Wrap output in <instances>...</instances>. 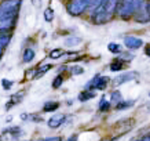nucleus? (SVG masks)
Returning <instances> with one entry per match:
<instances>
[{
  "mask_svg": "<svg viewBox=\"0 0 150 141\" xmlns=\"http://www.w3.org/2000/svg\"><path fill=\"white\" fill-rule=\"evenodd\" d=\"M1 55H3V50H0V58H1Z\"/></svg>",
  "mask_w": 150,
  "mask_h": 141,
  "instance_id": "31",
  "label": "nucleus"
},
{
  "mask_svg": "<svg viewBox=\"0 0 150 141\" xmlns=\"http://www.w3.org/2000/svg\"><path fill=\"white\" fill-rule=\"evenodd\" d=\"M1 84H3V89H4V90H10V89L13 87L14 82L13 80H8V79H3V80H1Z\"/></svg>",
  "mask_w": 150,
  "mask_h": 141,
  "instance_id": "24",
  "label": "nucleus"
},
{
  "mask_svg": "<svg viewBox=\"0 0 150 141\" xmlns=\"http://www.w3.org/2000/svg\"><path fill=\"white\" fill-rule=\"evenodd\" d=\"M112 101L116 102V104H117L118 101H121V93L118 90H114L113 93H112Z\"/></svg>",
  "mask_w": 150,
  "mask_h": 141,
  "instance_id": "23",
  "label": "nucleus"
},
{
  "mask_svg": "<svg viewBox=\"0 0 150 141\" xmlns=\"http://www.w3.org/2000/svg\"><path fill=\"white\" fill-rule=\"evenodd\" d=\"M0 141H1V140H0Z\"/></svg>",
  "mask_w": 150,
  "mask_h": 141,
  "instance_id": "32",
  "label": "nucleus"
},
{
  "mask_svg": "<svg viewBox=\"0 0 150 141\" xmlns=\"http://www.w3.org/2000/svg\"><path fill=\"white\" fill-rule=\"evenodd\" d=\"M44 19H46L47 22H51L54 19V10L51 9V7H47L44 10Z\"/></svg>",
  "mask_w": 150,
  "mask_h": 141,
  "instance_id": "19",
  "label": "nucleus"
},
{
  "mask_svg": "<svg viewBox=\"0 0 150 141\" xmlns=\"http://www.w3.org/2000/svg\"><path fill=\"white\" fill-rule=\"evenodd\" d=\"M32 6L35 9H40L41 7V0H32Z\"/></svg>",
  "mask_w": 150,
  "mask_h": 141,
  "instance_id": "27",
  "label": "nucleus"
},
{
  "mask_svg": "<svg viewBox=\"0 0 150 141\" xmlns=\"http://www.w3.org/2000/svg\"><path fill=\"white\" fill-rule=\"evenodd\" d=\"M95 97V93L91 90H87V91H83L81 94L79 96V100L80 101H87V100H91Z\"/></svg>",
  "mask_w": 150,
  "mask_h": 141,
  "instance_id": "16",
  "label": "nucleus"
},
{
  "mask_svg": "<svg viewBox=\"0 0 150 141\" xmlns=\"http://www.w3.org/2000/svg\"><path fill=\"white\" fill-rule=\"evenodd\" d=\"M52 68V64H46V65H41L40 68L37 69L36 71V73H35V77H40V76H44V75H46L47 72H48V71H50V69Z\"/></svg>",
  "mask_w": 150,
  "mask_h": 141,
  "instance_id": "14",
  "label": "nucleus"
},
{
  "mask_svg": "<svg viewBox=\"0 0 150 141\" xmlns=\"http://www.w3.org/2000/svg\"><path fill=\"white\" fill-rule=\"evenodd\" d=\"M64 54H65V51L62 50V49H54V50L50 51V58L51 59H58Z\"/></svg>",
  "mask_w": 150,
  "mask_h": 141,
  "instance_id": "17",
  "label": "nucleus"
},
{
  "mask_svg": "<svg viewBox=\"0 0 150 141\" xmlns=\"http://www.w3.org/2000/svg\"><path fill=\"white\" fill-rule=\"evenodd\" d=\"M109 83V77L108 76H100V75H96L94 76L87 83V90H103L105 87L108 86Z\"/></svg>",
  "mask_w": 150,
  "mask_h": 141,
  "instance_id": "4",
  "label": "nucleus"
},
{
  "mask_svg": "<svg viewBox=\"0 0 150 141\" xmlns=\"http://www.w3.org/2000/svg\"><path fill=\"white\" fill-rule=\"evenodd\" d=\"M22 0H3L0 3V18H17Z\"/></svg>",
  "mask_w": 150,
  "mask_h": 141,
  "instance_id": "2",
  "label": "nucleus"
},
{
  "mask_svg": "<svg viewBox=\"0 0 150 141\" xmlns=\"http://www.w3.org/2000/svg\"><path fill=\"white\" fill-rule=\"evenodd\" d=\"M109 108H110V102L106 98H102L99 102V109L100 111H108Z\"/></svg>",
  "mask_w": 150,
  "mask_h": 141,
  "instance_id": "22",
  "label": "nucleus"
},
{
  "mask_svg": "<svg viewBox=\"0 0 150 141\" xmlns=\"http://www.w3.org/2000/svg\"><path fill=\"white\" fill-rule=\"evenodd\" d=\"M117 4L118 0H103L99 4V7L91 14L92 21L98 25L110 21L117 13Z\"/></svg>",
  "mask_w": 150,
  "mask_h": 141,
  "instance_id": "1",
  "label": "nucleus"
},
{
  "mask_svg": "<svg viewBox=\"0 0 150 141\" xmlns=\"http://www.w3.org/2000/svg\"><path fill=\"white\" fill-rule=\"evenodd\" d=\"M35 55H36V53L33 49H26L22 54V61L23 62H32L35 59Z\"/></svg>",
  "mask_w": 150,
  "mask_h": 141,
  "instance_id": "12",
  "label": "nucleus"
},
{
  "mask_svg": "<svg viewBox=\"0 0 150 141\" xmlns=\"http://www.w3.org/2000/svg\"><path fill=\"white\" fill-rule=\"evenodd\" d=\"M81 44V37L79 36H68L65 39V46L66 47H74V46Z\"/></svg>",
  "mask_w": 150,
  "mask_h": 141,
  "instance_id": "11",
  "label": "nucleus"
},
{
  "mask_svg": "<svg viewBox=\"0 0 150 141\" xmlns=\"http://www.w3.org/2000/svg\"><path fill=\"white\" fill-rule=\"evenodd\" d=\"M66 141H77V136H72V137H69Z\"/></svg>",
  "mask_w": 150,
  "mask_h": 141,
  "instance_id": "30",
  "label": "nucleus"
},
{
  "mask_svg": "<svg viewBox=\"0 0 150 141\" xmlns=\"http://www.w3.org/2000/svg\"><path fill=\"white\" fill-rule=\"evenodd\" d=\"M23 96H25V91H18L17 94H14L13 97H11V100L6 104V109H11V107H14V105H17L19 102V101L23 98Z\"/></svg>",
  "mask_w": 150,
  "mask_h": 141,
  "instance_id": "9",
  "label": "nucleus"
},
{
  "mask_svg": "<svg viewBox=\"0 0 150 141\" xmlns=\"http://www.w3.org/2000/svg\"><path fill=\"white\" fill-rule=\"evenodd\" d=\"M124 44L127 46L129 50H137V49L143 46V40H142L141 37H137V36H125Z\"/></svg>",
  "mask_w": 150,
  "mask_h": 141,
  "instance_id": "7",
  "label": "nucleus"
},
{
  "mask_svg": "<svg viewBox=\"0 0 150 141\" xmlns=\"http://www.w3.org/2000/svg\"><path fill=\"white\" fill-rule=\"evenodd\" d=\"M138 73L137 72H127V73H123V75H117V76L113 79V86H121L124 83L127 82H131L137 77Z\"/></svg>",
  "mask_w": 150,
  "mask_h": 141,
  "instance_id": "5",
  "label": "nucleus"
},
{
  "mask_svg": "<svg viewBox=\"0 0 150 141\" xmlns=\"http://www.w3.org/2000/svg\"><path fill=\"white\" fill-rule=\"evenodd\" d=\"M90 1L91 0H72L68 4V13L70 15H81L86 10H88V6H90Z\"/></svg>",
  "mask_w": 150,
  "mask_h": 141,
  "instance_id": "3",
  "label": "nucleus"
},
{
  "mask_svg": "<svg viewBox=\"0 0 150 141\" xmlns=\"http://www.w3.org/2000/svg\"><path fill=\"white\" fill-rule=\"evenodd\" d=\"M70 72L74 73V75H81V73L84 72V69H83L81 67H77V65H74V67H72V68H70Z\"/></svg>",
  "mask_w": 150,
  "mask_h": 141,
  "instance_id": "25",
  "label": "nucleus"
},
{
  "mask_svg": "<svg viewBox=\"0 0 150 141\" xmlns=\"http://www.w3.org/2000/svg\"><path fill=\"white\" fill-rule=\"evenodd\" d=\"M39 141H62V138L61 137H47V138H43Z\"/></svg>",
  "mask_w": 150,
  "mask_h": 141,
  "instance_id": "26",
  "label": "nucleus"
},
{
  "mask_svg": "<svg viewBox=\"0 0 150 141\" xmlns=\"http://www.w3.org/2000/svg\"><path fill=\"white\" fill-rule=\"evenodd\" d=\"M145 54L147 55V57H150V44L146 46V49H145Z\"/></svg>",
  "mask_w": 150,
  "mask_h": 141,
  "instance_id": "28",
  "label": "nucleus"
},
{
  "mask_svg": "<svg viewBox=\"0 0 150 141\" xmlns=\"http://www.w3.org/2000/svg\"><path fill=\"white\" fill-rule=\"evenodd\" d=\"M134 105V101H118L117 104H116V109H127V108H129V107H132Z\"/></svg>",
  "mask_w": 150,
  "mask_h": 141,
  "instance_id": "18",
  "label": "nucleus"
},
{
  "mask_svg": "<svg viewBox=\"0 0 150 141\" xmlns=\"http://www.w3.org/2000/svg\"><path fill=\"white\" fill-rule=\"evenodd\" d=\"M138 141H150V134L149 136H145V137H142V138H139Z\"/></svg>",
  "mask_w": 150,
  "mask_h": 141,
  "instance_id": "29",
  "label": "nucleus"
},
{
  "mask_svg": "<svg viewBox=\"0 0 150 141\" xmlns=\"http://www.w3.org/2000/svg\"><path fill=\"white\" fill-rule=\"evenodd\" d=\"M11 42V33L0 32V50H4Z\"/></svg>",
  "mask_w": 150,
  "mask_h": 141,
  "instance_id": "10",
  "label": "nucleus"
},
{
  "mask_svg": "<svg viewBox=\"0 0 150 141\" xmlns=\"http://www.w3.org/2000/svg\"><path fill=\"white\" fill-rule=\"evenodd\" d=\"M62 83H64V77H62V75H58V76L52 80V87H54V89H59V87L62 86Z\"/></svg>",
  "mask_w": 150,
  "mask_h": 141,
  "instance_id": "21",
  "label": "nucleus"
},
{
  "mask_svg": "<svg viewBox=\"0 0 150 141\" xmlns=\"http://www.w3.org/2000/svg\"><path fill=\"white\" fill-rule=\"evenodd\" d=\"M65 122V115L64 114H58L54 115L48 119V127L50 129H58L59 126H62V123Z\"/></svg>",
  "mask_w": 150,
  "mask_h": 141,
  "instance_id": "8",
  "label": "nucleus"
},
{
  "mask_svg": "<svg viewBox=\"0 0 150 141\" xmlns=\"http://www.w3.org/2000/svg\"><path fill=\"white\" fill-rule=\"evenodd\" d=\"M108 49H109V51L113 53V54H118V53L121 51V47H120V44H117V43H110V44L108 46Z\"/></svg>",
  "mask_w": 150,
  "mask_h": 141,
  "instance_id": "20",
  "label": "nucleus"
},
{
  "mask_svg": "<svg viewBox=\"0 0 150 141\" xmlns=\"http://www.w3.org/2000/svg\"><path fill=\"white\" fill-rule=\"evenodd\" d=\"M58 108H59V102H57V101H48V102L44 104L43 111L44 112H52V111H57Z\"/></svg>",
  "mask_w": 150,
  "mask_h": 141,
  "instance_id": "13",
  "label": "nucleus"
},
{
  "mask_svg": "<svg viewBox=\"0 0 150 141\" xmlns=\"http://www.w3.org/2000/svg\"><path fill=\"white\" fill-rule=\"evenodd\" d=\"M17 25V18H0V32L10 33Z\"/></svg>",
  "mask_w": 150,
  "mask_h": 141,
  "instance_id": "6",
  "label": "nucleus"
},
{
  "mask_svg": "<svg viewBox=\"0 0 150 141\" xmlns=\"http://www.w3.org/2000/svg\"><path fill=\"white\" fill-rule=\"evenodd\" d=\"M127 67V64L124 62V61H114L113 64L110 65V69L113 71V72H117V71H121Z\"/></svg>",
  "mask_w": 150,
  "mask_h": 141,
  "instance_id": "15",
  "label": "nucleus"
}]
</instances>
